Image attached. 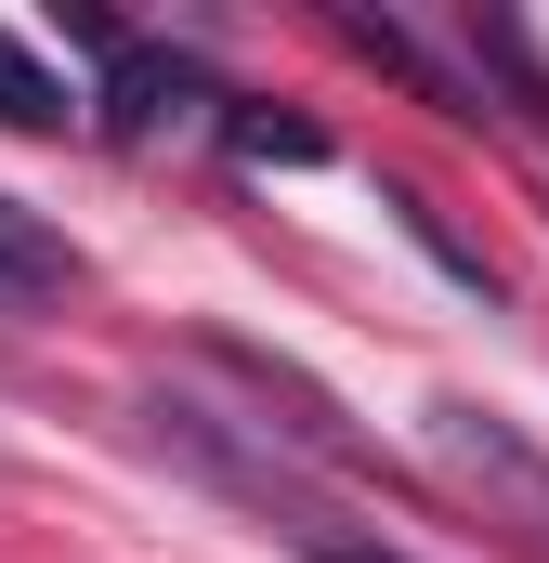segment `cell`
<instances>
[{
  "mask_svg": "<svg viewBox=\"0 0 549 563\" xmlns=\"http://www.w3.org/2000/svg\"><path fill=\"white\" fill-rule=\"evenodd\" d=\"M79 288V250L40 223V210H13L0 197V314H26V301H66Z\"/></svg>",
  "mask_w": 549,
  "mask_h": 563,
  "instance_id": "cell-3",
  "label": "cell"
},
{
  "mask_svg": "<svg viewBox=\"0 0 549 563\" xmlns=\"http://www.w3.org/2000/svg\"><path fill=\"white\" fill-rule=\"evenodd\" d=\"M223 144H236V157H288V170H314V157H327V132H314V119H262V106H236V119H223Z\"/></svg>",
  "mask_w": 549,
  "mask_h": 563,
  "instance_id": "cell-5",
  "label": "cell"
},
{
  "mask_svg": "<svg viewBox=\"0 0 549 563\" xmlns=\"http://www.w3.org/2000/svg\"><path fill=\"white\" fill-rule=\"evenodd\" d=\"M66 119H79V106H66V79L0 26V132H66Z\"/></svg>",
  "mask_w": 549,
  "mask_h": 563,
  "instance_id": "cell-4",
  "label": "cell"
},
{
  "mask_svg": "<svg viewBox=\"0 0 549 563\" xmlns=\"http://www.w3.org/2000/svg\"><path fill=\"white\" fill-rule=\"evenodd\" d=\"M197 106H210V66H197V53H157V40H119V53H105V106H92V119L119 144H157L170 119H197Z\"/></svg>",
  "mask_w": 549,
  "mask_h": 563,
  "instance_id": "cell-2",
  "label": "cell"
},
{
  "mask_svg": "<svg viewBox=\"0 0 549 563\" xmlns=\"http://www.w3.org/2000/svg\"><path fill=\"white\" fill-rule=\"evenodd\" d=\"M144 432H157V445H170V459H183L210 498L262 511V525H274V538H288L301 563H406L393 538H367L354 511H327V498H314V485L274 459V432H262V420H210L197 394H157V407H144Z\"/></svg>",
  "mask_w": 549,
  "mask_h": 563,
  "instance_id": "cell-1",
  "label": "cell"
}]
</instances>
